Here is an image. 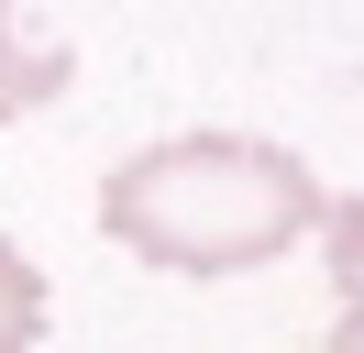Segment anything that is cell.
<instances>
[{"label":"cell","mask_w":364,"mask_h":353,"mask_svg":"<svg viewBox=\"0 0 364 353\" xmlns=\"http://www.w3.org/2000/svg\"><path fill=\"white\" fill-rule=\"evenodd\" d=\"M320 199L331 188L265 132H177L100 176V232L166 276H243L309 232Z\"/></svg>","instance_id":"6da1fadb"},{"label":"cell","mask_w":364,"mask_h":353,"mask_svg":"<svg viewBox=\"0 0 364 353\" xmlns=\"http://www.w3.org/2000/svg\"><path fill=\"white\" fill-rule=\"evenodd\" d=\"M77 78L67 33H55L33 0H0V122H23V110H45L55 88Z\"/></svg>","instance_id":"7a4b0ae2"},{"label":"cell","mask_w":364,"mask_h":353,"mask_svg":"<svg viewBox=\"0 0 364 353\" xmlns=\"http://www.w3.org/2000/svg\"><path fill=\"white\" fill-rule=\"evenodd\" d=\"M320 243H331V353H364V199H320V221H309Z\"/></svg>","instance_id":"3957f363"},{"label":"cell","mask_w":364,"mask_h":353,"mask_svg":"<svg viewBox=\"0 0 364 353\" xmlns=\"http://www.w3.org/2000/svg\"><path fill=\"white\" fill-rule=\"evenodd\" d=\"M33 342H45V265L0 243V353H33Z\"/></svg>","instance_id":"277c9868"}]
</instances>
